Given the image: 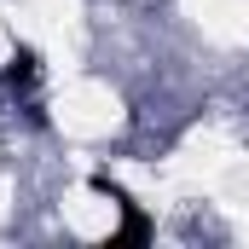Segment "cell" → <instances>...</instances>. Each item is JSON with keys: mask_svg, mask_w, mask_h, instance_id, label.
Instances as JSON below:
<instances>
[{"mask_svg": "<svg viewBox=\"0 0 249 249\" xmlns=\"http://www.w3.org/2000/svg\"><path fill=\"white\" fill-rule=\"evenodd\" d=\"M35 75H41L35 53H29V47H18V53H12V64H6V81H12V87H29Z\"/></svg>", "mask_w": 249, "mask_h": 249, "instance_id": "cell-1", "label": "cell"}]
</instances>
